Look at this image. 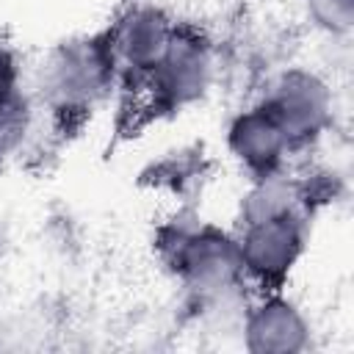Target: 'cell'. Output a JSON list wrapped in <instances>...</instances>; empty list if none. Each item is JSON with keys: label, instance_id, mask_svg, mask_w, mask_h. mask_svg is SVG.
I'll list each match as a JSON object with an SVG mask.
<instances>
[{"label": "cell", "instance_id": "obj_1", "mask_svg": "<svg viewBox=\"0 0 354 354\" xmlns=\"http://www.w3.org/2000/svg\"><path fill=\"white\" fill-rule=\"evenodd\" d=\"M160 254L177 279L199 299H218L246 282L238 235L213 224L177 221L166 227L160 232Z\"/></svg>", "mask_w": 354, "mask_h": 354}, {"label": "cell", "instance_id": "obj_2", "mask_svg": "<svg viewBox=\"0 0 354 354\" xmlns=\"http://www.w3.org/2000/svg\"><path fill=\"white\" fill-rule=\"evenodd\" d=\"M119 77L111 36H88L61 44L44 66V97L55 113H86Z\"/></svg>", "mask_w": 354, "mask_h": 354}, {"label": "cell", "instance_id": "obj_3", "mask_svg": "<svg viewBox=\"0 0 354 354\" xmlns=\"http://www.w3.org/2000/svg\"><path fill=\"white\" fill-rule=\"evenodd\" d=\"M213 80V44L210 39L191 28L174 25L171 41L158 61V66L144 80V94L152 111H183L205 97Z\"/></svg>", "mask_w": 354, "mask_h": 354}, {"label": "cell", "instance_id": "obj_4", "mask_svg": "<svg viewBox=\"0 0 354 354\" xmlns=\"http://www.w3.org/2000/svg\"><path fill=\"white\" fill-rule=\"evenodd\" d=\"M238 249L243 263V279L260 293L282 290L285 279L296 268L307 243V224L301 213H282L263 221L241 224Z\"/></svg>", "mask_w": 354, "mask_h": 354}, {"label": "cell", "instance_id": "obj_5", "mask_svg": "<svg viewBox=\"0 0 354 354\" xmlns=\"http://www.w3.org/2000/svg\"><path fill=\"white\" fill-rule=\"evenodd\" d=\"M263 105L285 130L290 149L313 144L332 119V91L326 80L310 69L282 72L266 94Z\"/></svg>", "mask_w": 354, "mask_h": 354}, {"label": "cell", "instance_id": "obj_6", "mask_svg": "<svg viewBox=\"0 0 354 354\" xmlns=\"http://www.w3.org/2000/svg\"><path fill=\"white\" fill-rule=\"evenodd\" d=\"M174 25L177 22H171L169 14L158 6H149V3L133 6L108 33L119 77L136 80L141 88L149 72L163 58L171 41Z\"/></svg>", "mask_w": 354, "mask_h": 354}, {"label": "cell", "instance_id": "obj_7", "mask_svg": "<svg viewBox=\"0 0 354 354\" xmlns=\"http://www.w3.org/2000/svg\"><path fill=\"white\" fill-rule=\"evenodd\" d=\"M227 149L249 171V177H266L282 171V163L293 152L285 130L263 102L241 111L230 122Z\"/></svg>", "mask_w": 354, "mask_h": 354}, {"label": "cell", "instance_id": "obj_8", "mask_svg": "<svg viewBox=\"0 0 354 354\" xmlns=\"http://www.w3.org/2000/svg\"><path fill=\"white\" fill-rule=\"evenodd\" d=\"M310 326L301 310L279 290H266L243 315V346L257 354H290L307 346Z\"/></svg>", "mask_w": 354, "mask_h": 354}, {"label": "cell", "instance_id": "obj_9", "mask_svg": "<svg viewBox=\"0 0 354 354\" xmlns=\"http://www.w3.org/2000/svg\"><path fill=\"white\" fill-rule=\"evenodd\" d=\"M304 202L307 199H304L301 183L285 177L282 171L252 177V185L246 196L241 199V224L263 221V218L282 216V213H301Z\"/></svg>", "mask_w": 354, "mask_h": 354}, {"label": "cell", "instance_id": "obj_10", "mask_svg": "<svg viewBox=\"0 0 354 354\" xmlns=\"http://www.w3.org/2000/svg\"><path fill=\"white\" fill-rule=\"evenodd\" d=\"M313 25L326 33H346L354 19V0H301Z\"/></svg>", "mask_w": 354, "mask_h": 354}, {"label": "cell", "instance_id": "obj_11", "mask_svg": "<svg viewBox=\"0 0 354 354\" xmlns=\"http://www.w3.org/2000/svg\"><path fill=\"white\" fill-rule=\"evenodd\" d=\"M19 94V64L8 47H0V108L14 102Z\"/></svg>", "mask_w": 354, "mask_h": 354}]
</instances>
